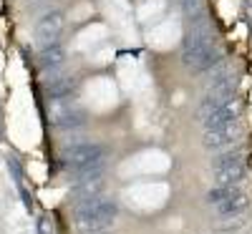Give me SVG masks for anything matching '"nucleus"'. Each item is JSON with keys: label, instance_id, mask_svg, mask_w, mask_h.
<instances>
[{"label": "nucleus", "instance_id": "nucleus-1", "mask_svg": "<svg viewBox=\"0 0 252 234\" xmlns=\"http://www.w3.org/2000/svg\"><path fill=\"white\" fill-rule=\"evenodd\" d=\"M116 202L106 197H96L91 202L76 204L73 209V222L78 234H91V232H109L114 217H116Z\"/></svg>", "mask_w": 252, "mask_h": 234}, {"label": "nucleus", "instance_id": "nucleus-2", "mask_svg": "<svg viewBox=\"0 0 252 234\" xmlns=\"http://www.w3.org/2000/svg\"><path fill=\"white\" fill-rule=\"evenodd\" d=\"M106 146L101 144H68L61 148V164L73 172V169H81V166H91V164H98V161H106Z\"/></svg>", "mask_w": 252, "mask_h": 234}, {"label": "nucleus", "instance_id": "nucleus-3", "mask_svg": "<svg viewBox=\"0 0 252 234\" xmlns=\"http://www.w3.org/2000/svg\"><path fill=\"white\" fill-rule=\"evenodd\" d=\"M235 91H237L235 76L227 78V81H222V83H217V86H212V88H207V93H204V98H202V103H199V109H197V116L204 121L209 114H215L217 109H222L224 103L235 101Z\"/></svg>", "mask_w": 252, "mask_h": 234}, {"label": "nucleus", "instance_id": "nucleus-4", "mask_svg": "<svg viewBox=\"0 0 252 234\" xmlns=\"http://www.w3.org/2000/svg\"><path fill=\"white\" fill-rule=\"evenodd\" d=\"M224 58V51L220 43H212L207 48H194V51H182V63L189 73H204Z\"/></svg>", "mask_w": 252, "mask_h": 234}, {"label": "nucleus", "instance_id": "nucleus-5", "mask_svg": "<svg viewBox=\"0 0 252 234\" xmlns=\"http://www.w3.org/2000/svg\"><path fill=\"white\" fill-rule=\"evenodd\" d=\"M63 28H66V18H63V13L53 10V13H46V15L35 23L33 38H35V43H38L40 48H48V46L58 43Z\"/></svg>", "mask_w": 252, "mask_h": 234}, {"label": "nucleus", "instance_id": "nucleus-6", "mask_svg": "<svg viewBox=\"0 0 252 234\" xmlns=\"http://www.w3.org/2000/svg\"><path fill=\"white\" fill-rule=\"evenodd\" d=\"M240 139H242V123H240V121H235V123L224 126V129H217V131H204L202 144H204L207 151H222V148L237 144Z\"/></svg>", "mask_w": 252, "mask_h": 234}, {"label": "nucleus", "instance_id": "nucleus-7", "mask_svg": "<svg viewBox=\"0 0 252 234\" xmlns=\"http://www.w3.org/2000/svg\"><path fill=\"white\" fill-rule=\"evenodd\" d=\"M240 114H242V103L240 101H229V103L222 106V109H217L215 114H209L202 121V126H204V131H217V129H224V126L240 121Z\"/></svg>", "mask_w": 252, "mask_h": 234}, {"label": "nucleus", "instance_id": "nucleus-8", "mask_svg": "<svg viewBox=\"0 0 252 234\" xmlns=\"http://www.w3.org/2000/svg\"><path fill=\"white\" fill-rule=\"evenodd\" d=\"M53 126L58 131H73L86 126V111L76 109V106H66V109H56L53 111Z\"/></svg>", "mask_w": 252, "mask_h": 234}, {"label": "nucleus", "instance_id": "nucleus-9", "mask_svg": "<svg viewBox=\"0 0 252 234\" xmlns=\"http://www.w3.org/2000/svg\"><path fill=\"white\" fill-rule=\"evenodd\" d=\"M247 209H250V197L245 194V191H240V194H235L232 199L217 204L215 206V214L217 217H227V219H235V217H242Z\"/></svg>", "mask_w": 252, "mask_h": 234}, {"label": "nucleus", "instance_id": "nucleus-10", "mask_svg": "<svg viewBox=\"0 0 252 234\" xmlns=\"http://www.w3.org/2000/svg\"><path fill=\"white\" fill-rule=\"evenodd\" d=\"M66 63V51H63L61 43H53L48 48L38 51V68L40 71H56Z\"/></svg>", "mask_w": 252, "mask_h": 234}, {"label": "nucleus", "instance_id": "nucleus-11", "mask_svg": "<svg viewBox=\"0 0 252 234\" xmlns=\"http://www.w3.org/2000/svg\"><path fill=\"white\" fill-rule=\"evenodd\" d=\"M247 174L245 169V161H235V164H227V166H220L215 169V181L220 186H237Z\"/></svg>", "mask_w": 252, "mask_h": 234}, {"label": "nucleus", "instance_id": "nucleus-12", "mask_svg": "<svg viewBox=\"0 0 252 234\" xmlns=\"http://www.w3.org/2000/svg\"><path fill=\"white\" fill-rule=\"evenodd\" d=\"M78 91V78L76 76H61V78H53L48 86H46V93L51 98H66L71 93Z\"/></svg>", "mask_w": 252, "mask_h": 234}, {"label": "nucleus", "instance_id": "nucleus-13", "mask_svg": "<svg viewBox=\"0 0 252 234\" xmlns=\"http://www.w3.org/2000/svg\"><path fill=\"white\" fill-rule=\"evenodd\" d=\"M103 191V179H96V181H83V184H76L71 189V199L76 204H83V202H91L96 197H101Z\"/></svg>", "mask_w": 252, "mask_h": 234}, {"label": "nucleus", "instance_id": "nucleus-14", "mask_svg": "<svg viewBox=\"0 0 252 234\" xmlns=\"http://www.w3.org/2000/svg\"><path fill=\"white\" fill-rule=\"evenodd\" d=\"M103 169H106V161H98V164H91V166H81V169H73V172H68V179L76 181V184L96 181V179L103 176Z\"/></svg>", "mask_w": 252, "mask_h": 234}, {"label": "nucleus", "instance_id": "nucleus-15", "mask_svg": "<svg viewBox=\"0 0 252 234\" xmlns=\"http://www.w3.org/2000/svg\"><path fill=\"white\" fill-rule=\"evenodd\" d=\"M227 78H232V66L222 58L217 66H212L207 71V88H212V86H217V83H222V81H227Z\"/></svg>", "mask_w": 252, "mask_h": 234}, {"label": "nucleus", "instance_id": "nucleus-16", "mask_svg": "<svg viewBox=\"0 0 252 234\" xmlns=\"http://www.w3.org/2000/svg\"><path fill=\"white\" fill-rule=\"evenodd\" d=\"M240 191H242L240 186H217V189H209L204 199H207V204H215L217 206V204H222L227 199H232L235 194H240Z\"/></svg>", "mask_w": 252, "mask_h": 234}, {"label": "nucleus", "instance_id": "nucleus-17", "mask_svg": "<svg viewBox=\"0 0 252 234\" xmlns=\"http://www.w3.org/2000/svg\"><path fill=\"white\" fill-rule=\"evenodd\" d=\"M235 161H245V151H242V146L227 148L224 154H220V156L212 161V169H220V166H227V164H235Z\"/></svg>", "mask_w": 252, "mask_h": 234}, {"label": "nucleus", "instance_id": "nucleus-18", "mask_svg": "<svg viewBox=\"0 0 252 234\" xmlns=\"http://www.w3.org/2000/svg\"><path fill=\"white\" fill-rule=\"evenodd\" d=\"M8 169H10V174H13L15 184H18V186L23 184V174H20V164H18L15 159H8Z\"/></svg>", "mask_w": 252, "mask_h": 234}, {"label": "nucleus", "instance_id": "nucleus-19", "mask_svg": "<svg viewBox=\"0 0 252 234\" xmlns=\"http://www.w3.org/2000/svg\"><path fill=\"white\" fill-rule=\"evenodd\" d=\"M242 224H245V217H235V219H229L227 224H222L220 232H235V229H240Z\"/></svg>", "mask_w": 252, "mask_h": 234}, {"label": "nucleus", "instance_id": "nucleus-20", "mask_svg": "<svg viewBox=\"0 0 252 234\" xmlns=\"http://www.w3.org/2000/svg\"><path fill=\"white\" fill-rule=\"evenodd\" d=\"M18 191H20V199H23V204H26V209L31 211V209H33V199H31V194H28V189H26L23 184H20V186H18Z\"/></svg>", "mask_w": 252, "mask_h": 234}, {"label": "nucleus", "instance_id": "nucleus-21", "mask_svg": "<svg viewBox=\"0 0 252 234\" xmlns=\"http://www.w3.org/2000/svg\"><path fill=\"white\" fill-rule=\"evenodd\" d=\"M51 229H53V227H51V222H48L46 217L38 222V234H51Z\"/></svg>", "mask_w": 252, "mask_h": 234}, {"label": "nucleus", "instance_id": "nucleus-22", "mask_svg": "<svg viewBox=\"0 0 252 234\" xmlns=\"http://www.w3.org/2000/svg\"><path fill=\"white\" fill-rule=\"evenodd\" d=\"M91 234H111V232H91Z\"/></svg>", "mask_w": 252, "mask_h": 234}, {"label": "nucleus", "instance_id": "nucleus-23", "mask_svg": "<svg viewBox=\"0 0 252 234\" xmlns=\"http://www.w3.org/2000/svg\"><path fill=\"white\" fill-rule=\"evenodd\" d=\"M179 3H182V5H184V3H189V0H179Z\"/></svg>", "mask_w": 252, "mask_h": 234}]
</instances>
